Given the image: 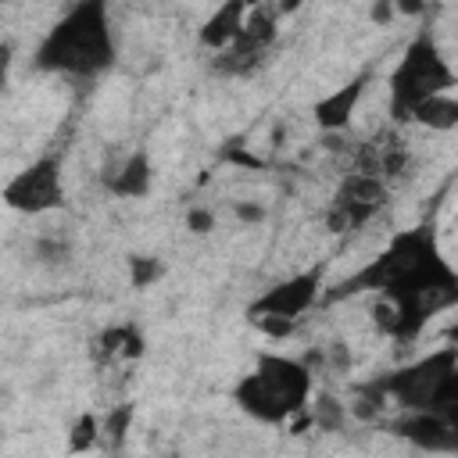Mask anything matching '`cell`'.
I'll list each match as a JSON object with an SVG mask.
<instances>
[{
  "label": "cell",
  "instance_id": "17",
  "mask_svg": "<svg viewBox=\"0 0 458 458\" xmlns=\"http://www.w3.org/2000/svg\"><path fill=\"white\" fill-rule=\"evenodd\" d=\"M100 433H104L100 419H97L93 411H82V415L72 422V429H68V451H72V454H82V451L97 447Z\"/></svg>",
  "mask_w": 458,
  "mask_h": 458
},
{
  "label": "cell",
  "instance_id": "3",
  "mask_svg": "<svg viewBox=\"0 0 458 458\" xmlns=\"http://www.w3.org/2000/svg\"><path fill=\"white\" fill-rule=\"evenodd\" d=\"M311 386H315V372L308 361L290 358V354H276V351H261L254 369H247L236 379L233 401L254 422L283 426V422H293L308 411Z\"/></svg>",
  "mask_w": 458,
  "mask_h": 458
},
{
  "label": "cell",
  "instance_id": "11",
  "mask_svg": "<svg viewBox=\"0 0 458 458\" xmlns=\"http://www.w3.org/2000/svg\"><path fill=\"white\" fill-rule=\"evenodd\" d=\"M150 179H154V172H150L147 150H132L129 157H122V161L104 168V186L114 197H129V200L147 197L150 193Z\"/></svg>",
  "mask_w": 458,
  "mask_h": 458
},
{
  "label": "cell",
  "instance_id": "5",
  "mask_svg": "<svg viewBox=\"0 0 458 458\" xmlns=\"http://www.w3.org/2000/svg\"><path fill=\"white\" fill-rule=\"evenodd\" d=\"M458 365V344H447V347H437L394 372H386L383 379H376L372 386L394 401L401 411H419V408H429L437 386L444 383V376Z\"/></svg>",
  "mask_w": 458,
  "mask_h": 458
},
{
  "label": "cell",
  "instance_id": "6",
  "mask_svg": "<svg viewBox=\"0 0 458 458\" xmlns=\"http://www.w3.org/2000/svg\"><path fill=\"white\" fill-rule=\"evenodd\" d=\"M4 204L18 215H47L57 211L64 204V179H61V157L57 154H43L36 161H29L21 172H14L4 182Z\"/></svg>",
  "mask_w": 458,
  "mask_h": 458
},
{
  "label": "cell",
  "instance_id": "4",
  "mask_svg": "<svg viewBox=\"0 0 458 458\" xmlns=\"http://www.w3.org/2000/svg\"><path fill=\"white\" fill-rule=\"evenodd\" d=\"M458 82L451 61L444 57L440 43L429 36V29H422L401 54V61L394 64L386 89H390V118L394 122H411L415 107L437 93H451Z\"/></svg>",
  "mask_w": 458,
  "mask_h": 458
},
{
  "label": "cell",
  "instance_id": "14",
  "mask_svg": "<svg viewBox=\"0 0 458 458\" xmlns=\"http://www.w3.org/2000/svg\"><path fill=\"white\" fill-rule=\"evenodd\" d=\"M415 125L433 129V132H454L458 129V97L454 93H437L429 100H422L411 114Z\"/></svg>",
  "mask_w": 458,
  "mask_h": 458
},
{
  "label": "cell",
  "instance_id": "13",
  "mask_svg": "<svg viewBox=\"0 0 458 458\" xmlns=\"http://www.w3.org/2000/svg\"><path fill=\"white\" fill-rule=\"evenodd\" d=\"M272 47H265V43H258V39H250L247 32H240L229 47H222V50H215V72L218 75H229V79H240V75H250L261 61H265V54H268Z\"/></svg>",
  "mask_w": 458,
  "mask_h": 458
},
{
  "label": "cell",
  "instance_id": "19",
  "mask_svg": "<svg viewBox=\"0 0 458 458\" xmlns=\"http://www.w3.org/2000/svg\"><path fill=\"white\" fill-rule=\"evenodd\" d=\"M161 276H165V265H161L157 258H150V254H132V258H129V283H132L136 290L154 286Z\"/></svg>",
  "mask_w": 458,
  "mask_h": 458
},
{
  "label": "cell",
  "instance_id": "2",
  "mask_svg": "<svg viewBox=\"0 0 458 458\" xmlns=\"http://www.w3.org/2000/svg\"><path fill=\"white\" fill-rule=\"evenodd\" d=\"M114 54L107 0H75L39 39L32 68L68 79H97L114 64Z\"/></svg>",
  "mask_w": 458,
  "mask_h": 458
},
{
  "label": "cell",
  "instance_id": "1",
  "mask_svg": "<svg viewBox=\"0 0 458 458\" xmlns=\"http://www.w3.org/2000/svg\"><path fill=\"white\" fill-rule=\"evenodd\" d=\"M376 293V326L394 340H415L426 322L458 304V268L444 258L433 225H411L390 236V243L329 297Z\"/></svg>",
  "mask_w": 458,
  "mask_h": 458
},
{
  "label": "cell",
  "instance_id": "9",
  "mask_svg": "<svg viewBox=\"0 0 458 458\" xmlns=\"http://www.w3.org/2000/svg\"><path fill=\"white\" fill-rule=\"evenodd\" d=\"M397 437H404L411 447L419 451H444V454H458V426H451L447 419H440L437 411H401V419L390 426Z\"/></svg>",
  "mask_w": 458,
  "mask_h": 458
},
{
  "label": "cell",
  "instance_id": "16",
  "mask_svg": "<svg viewBox=\"0 0 458 458\" xmlns=\"http://www.w3.org/2000/svg\"><path fill=\"white\" fill-rule=\"evenodd\" d=\"M426 411H437L440 419H447L451 426H458V365L444 376V383L437 386V394H433V401H429Z\"/></svg>",
  "mask_w": 458,
  "mask_h": 458
},
{
  "label": "cell",
  "instance_id": "12",
  "mask_svg": "<svg viewBox=\"0 0 458 458\" xmlns=\"http://www.w3.org/2000/svg\"><path fill=\"white\" fill-rule=\"evenodd\" d=\"M250 7H254V0H222V4L208 14V21L200 25V36H197L200 47H208L211 54L222 50V47H229V43L240 36V29H243Z\"/></svg>",
  "mask_w": 458,
  "mask_h": 458
},
{
  "label": "cell",
  "instance_id": "23",
  "mask_svg": "<svg viewBox=\"0 0 458 458\" xmlns=\"http://www.w3.org/2000/svg\"><path fill=\"white\" fill-rule=\"evenodd\" d=\"M233 211H236V218H240V222H250V225L265 222V208H261V204H243V200H240Z\"/></svg>",
  "mask_w": 458,
  "mask_h": 458
},
{
  "label": "cell",
  "instance_id": "21",
  "mask_svg": "<svg viewBox=\"0 0 458 458\" xmlns=\"http://www.w3.org/2000/svg\"><path fill=\"white\" fill-rule=\"evenodd\" d=\"M129 422H132V404H114L100 426H104V433H107L114 444H122V437L129 433Z\"/></svg>",
  "mask_w": 458,
  "mask_h": 458
},
{
  "label": "cell",
  "instance_id": "8",
  "mask_svg": "<svg viewBox=\"0 0 458 458\" xmlns=\"http://www.w3.org/2000/svg\"><path fill=\"white\" fill-rule=\"evenodd\" d=\"M322 297V268H304L290 279L272 283L261 297H254L247 304V318H261V315H279V318H301L308 308H315V301Z\"/></svg>",
  "mask_w": 458,
  "mask_h": 458
},
{
  "label": "cell",
  "instance_id": "10",
  "mask_svg": "<svg viewBox=\"0 0 458 458\" xmlns=\"http://www.w3.org/2000/svg\"><path fill=\"white\" fill-rule=\"evenodd\" d=\"M365 86H369V72H361V75L347 79L344 86L329 89L326 97H318L315 107H311L315 125H318L322 132H340V129H347L351 118H354V111H358V104H361V97H365Z\"/></svg>",
  "mask_w": 458,
  "mask_h": 458
},
{
  "label": "cell",
  "instance_id": "24",
  "mask_svg": "<svg viewBox=\"0 0 458 458\" xmlns=\"http://www.w3.org/2000/svg\"><path fill=\"white\" fill-rule=\"evenodd\" d=\"M394 14H397L394 0H376V4H372V21H379V25H383V21H390Z\"/></svg>",
  "mask_w": 458,
  "mask_h": 458
},
{
  "label": "cell",
  "instance_id": "25",
  "mask_svg": "<svg viewBox=\"0 0 458 458\" xmlns=\"http://www.w3.org/2000/svg\"><path fill=\"white\" fill-rule=\"evenodd\" d=\"M301 4H304V0H276L272 7H276L279 14H293V11H301Z\"/></svg>",
  "mask_w": 458,
  "mask_h": 458
},
{
  "label": "cell",
  "instance_id": "22",
  "mask_svg": "<svg viewBox=\"0 0 458 458\" xmlns=\"http://www.w3.org/2000/svg\"><path fill=\"white\" fill-rule=\"evenodd\" d=\"M186 229H190L193 236H208V233L215 229V211H211V208H200V204L190 208V211H186Z\"/></svg>",
  "mask_w": 458,
  "mask_h": 458
},
{
  "label": "cell",
  "instance_id": "7",
  "mask_svg": "<svg viewBox=\"0 0 458 458\" xmlns=\"http://www.w3.org/2000/svg\"><path fill=\"white\" fill-rule=\"evenodd\" d=\"M386 182L376 172H347L326 208V229L329 233H354L365 222H372L386 208Z\"/></svg>",
  "mask_w": 458,
  "mask_h": 458
},
{
  "label": "cell",
  "instance_id": "18",
  "mask_svg": "<svg viewBox=\"0 0 458 458\" xmlns=\"http://www.w3.org/2000/svg\"><path fill=\"white\" fill-rule=\"evenodd\" d=\"M308 411H311V426L315 429H340L344 426V404L336 397H329V394H318L308 404Z\"/></svg>",
  "mask_w": 458,
  "mask_h": 458
},
{
  "label": "cell",
  "instance_id": "15",
  "mask_svg": "<svg viewBox=\"0 0 458 458\" xmlns=\"http://www.w3.org/2000/svg\"><path fill=\"white\" fill-rule=\"evenodd\" d=\"M100 351L104 354H129V358H140L143 354V336L132 322L125 326H111L100 333Z\"/></svg>",
  "mask_w": 458,
  "mask_h": 458
},
{
  "label": "cell",
  "instance_id": "20",
  "mask_svg": "<svg viewBox=\"0 0 458 458\" xmlns=\"http://www.w3.org/2000/svg\"><path fill=\"white\" fill-rule=\"evenodd\" d=\"M36 258L43 265H64L72 258V243L64 236H39L36 240Z\"/></svg>",
  "mask_w": 458,
  "mask_h": 458
}]
</instances>
